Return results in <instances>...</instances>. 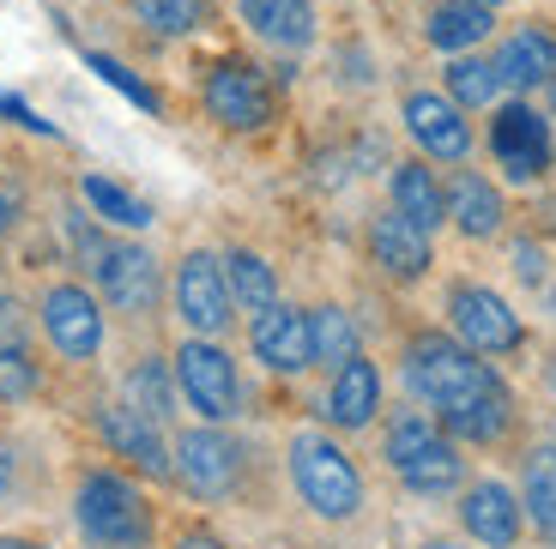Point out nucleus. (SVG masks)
<instances>
[{
    "instance_id": "24",
    "label": "nucleus",
    "mask_w": 556,
    "mask_h": 549,
    "mask_svg": "<svg viewBox=\"0 0 556 549\" xmlns=\"http://www.w3.org/2000/svg\"><path fill=\"white\" fill-rule=\"evenodd\" d=\"M490 25H496L490 0H442L430 13V25H424V37H430L442 55H466L472 42L490 37Z\"/></svg>"
},
{
    "instance_id": "12",
    "label": "nucleus",
    "mask_w": 556,
    "mask_h": 549,
    "mask_svg": "<svg viewBox=\"0 0 556 549\" xmlns=\"http://www.w3.org/2000/svg\"><path fill=\"white\" fill-rule=\"evenodd\" d=\"M490 157L508 181H539L551 169V122L532 103H502L490 115Z\"/></svg>"
},
{
    "instance_id": "40",
    "label": "nucleus",
    "mask_w": 556,
    "mask_h": 549,
    "mask_svg": "<svg viewBox=\"0 0 556 549\" xmlns=\"http://www.w3.org/2000/svg\"><path fill=\"white\" fill-rule=\"evenodd\" d=\"M544 91H551V110H556V73H551V85H544Z\"/></svg>"
},
{
    "instance_id": "29",
    "label": "nucleus",
    "mask_w": 556,
    "mask_h": 549,
    "mask_svg": "<svg viewBox=\"0 0 556 549\" xmlns=\"http://www.w3.org/2000/svg\"><path fill=\"white\" fill-rule=\"evenodd\" d=\"M447 97L459 110H490L502 97V73L496 61H478V55H454L447 61Z\"/></svg>"
},
{
    "instance_id": "27",
    "label": "nucleus",
    "mask_w": 556,
    "mask_h": 549,
    "mask_svg": "<svg viewBox=\"0 0 556 549\" xmlns=\"http://www.w3.org/2000/svg\"><path fill=\"white\" fill-rule=\"evenodd\" d=\"M308 344H315V369H327V374H333L339 362H351V357H357V320H351L339 303L308 308Z\"/></svg>"
},
{
    "instance_id": "38",
    "label": "nucleus",
    "mask_w": 556,
    "mask_h": 549,
    "mask_svg": "<svg viewBox=\"0 0 556 549\" xmlns=\"http://www.w3.org/2000/svg\"><path fill=\"white\" fill-rule=\"evenodd\" d=\"M0 549H49V544H37V537H13V532H0Z\"/></svg>"
},
{
    "instance_id": "36",
    "label": "nucleus",
    "mask_w": 556,
    "mask_h": 549,
    "mask_svg": "<svg viewBox=\"0 0 556 549\" xmlns=\"http://www.w3.org/2000/svg\"><path fill=\"white\" fill-rule=\"evenodd\" d=\"M169 549H230V544H224V537H212L206 525H188V532H176V544H169Z\"/></svg>"
},
{
    "instance_id": "31",
    "label": "nucleus",
    "mask_w": 556,
    "mask_h": 549,
    "mask_svg": "<svg viewBox=\"0 0 556 549\" xmlns=\"http://www.w3.org/2000/svg\"><path fill=\"white\" fill-rule=\"evenodd\" d=\"M42 386V369L37 357H30V344H7L0 350V405H18V398H30Z\"/></svg>"
},
{
    "instance_id": "6",
    "label": "nucleus",
    "mask_w": 556,
    "mask_h": 549,
    "mask_svg": "<svg viewBox=\"0 0 556 549\" xmlns=\"http://www.w3.org/2000/svg\"><path fill=\"white\" fill-rule=\"evenodd\" d=\"M169 303H176V320L194 339H224L237 327V296H230V278H224V254H212V247L181 254L176 278H169Z\"/></svg>"
},
{
    "instance_id": "2",
    "label": "nucleus",
    "mask_w": 556,
    "mask_h": 549,
    "mask_svg": "<svg viewBox=\"0 0 556 549\" xmlns=\"http://www.w3.org/2000/svg\"><path fill=\"white\" fill-rule=\"evenodd\" d=\"M285 465H291V483L303 495V508L327 525H351L363 513V471L351 465V454L333 435L320 429H296L291 447H285Z\"/></svg>"
},
{
    "instance_id": "34",
    "label": "nucleus",
    "mask_w": 556,
    "mask_h": 549,
    "mask_svg": "<svg viewBox=\"0 0 556 549\" xmlns=\"http://www.w3.org/2000/svg\"><path fill=\"white\" fill-rule=\"evenodd\" d=\"M7 344H25V308L0 290V350H7Z\"/></svg>"
},
{
    "instance_id": "26",
    "label": "nucleus",
    "mask_w": 556,
    "mask_h": 549,
    "mask_svg": "<svg viewBox=\"0 0 556 549\" xmlns=\"http://www.w3.org/2000/svg\"><path fill=\"white\" fill-rule=\"evenodd\" d=\"M520 508L556 544V447H532L527 471H520Z\"/></svg>"
},
{
    "instance_id": "14",
    "label": "nucleus",
    "mask_w": 556,
    "mask_h": 549,
    "mask_svg": "<svg viewBox=\"0 0 556 549\" xmlns=\"http://www.w3.org/2000/svg\"><path fill=\"white\" fill-rule=\"evenodd\" d=\"M400 115H405V133L417 139L424 157H435V164H466L472 157V127H466V110H459L454 97L412 91Z\"/></svg>"
},
{
    "instance_id": "25",
    "label": "nucleus",
    "mask_w": 556,
    "mask_h": 549,
    "mask_svg": "<svg viewBox=\"0 0 556 549\" xmlns=\"http://www.w3.org/2000/svg\"><path fill=\"white\" fill-rule=\"evenodd\" d=\"M122 398L134 411H146L152 423H169V417H176V398H181L176 369H164V357H139L122 381Z\"/></svg>"
},
{
    "instance_id": "16",
    "label": "nucleus",
    "mask_w": 556,
    "mask_h": 549,
    "mask_svg": "<svg viewBox=\"0 0 556 549\" xmlns=\"http://www.w3.org/2000/svg\"><path fill=\"white\" fill-rule=\"evenodd\" d=\"M459 525L484 549H515L520 532H527V508H520V495L508 483L484 477V483H466V495H459Z\"/></svg>"
},
{
    "instance_id": "1",
    "label": "nucleus",
    "mask_w": 556,
    "mask_h": 549,
    "mask_svg": "<svg viewBox=\"0 0 556 549\" xmlns=\"http://www.w3.org/2000/svg\"><path fill=\"white\" fill-rule=\"evenodd\" d=\"M73 520H79V537L98 549H146L157 537V513L146 501L127 471L91 465L73 489Z\"/></svg>"
},
{
    "instance_id": "21",
    "label": "nucleus",
    "mask_w": 556,
    "mask_h": 549,
    "mask_svg": "<svg viewBox=\"0 0 556 549\" xmlns=\"http://www.w3.org/2000/svg\"><path fill=\"white\" fill-rule=\"evenodd\" d=\"M490 61H496L502 85H515V91H539V85H551V73H556V37H551V30H539V25H520V30L502 37V49Z\"/></svg>"
},
{
    "instance_id": "3",
    "label": "nucleus",
    "mask_w": 556,
    "mask_h": 549,
    "mask_svg": "<svg viewBox=\"0 0 556 549\" xmlns=\"http://www.w3.org/2000/svg\"><path fill=\"white\" fill-rule=\"evenodd\" d=\"M381 459L393 465V477L412 495H454L466 483V459H459V441L447 435L435 417L424 411H400L388 423V441H381Z\"/></svg>"
},
{
    "instance_id": "37",
    "label": "nucleus",
    "mask_w": 556,
    "mask_h": 549,
    "mask_svg": "<svg viewBox=\"0 0 556 549\" xmlns=\"http://www.w3.org/2000/svg\"><path fill=\"white\" fill-rule=\"evenodd\" d=\"M13 218H18V200H13V193H0V242L13 235Z\"/></svg>"
},
{
    "instance_id": "33",
    "label": "nucleus",
    "mask_w": 556,
    "mask_h": 549,
    "mask_svg": "<svg viewBox=\"0 0 556 549\" xmlns=\"http://www.w3.org/2000/svg\"><path fill=\"white\" fill-rule=\"evenodd\" d=\"M18 471H25V459H18V441L0 435V501H13V495H18Z\"/></svg>"
},
{
    "instance_id": "7",
    "label": "nucleus",
    "mask_w": 556,
    "mask_h": 549,
    "mask_svg": "<svg viewBox=\"0 0 556 549\" xmlns=\"http://www.w3.org/2000/svg\"><path fill=\"white\" fill-rule=\"evenodd\" d=\"M176 386H181V398L194 405L206 423H230V417L242 411V374H237V362H230V350H224L218 339H188L176 344Z\"/></svg>"
},
{
    "instance_id": "18",
    "label": "nucleus",
    "mask_w": 556,
    "mask_h": 549,
    "mask_svg": "<svg viewBox=\"0 0 556 549\" xmlns=\"http://www.w3.org/2000/svg\"><path fill=\"white\" fill-rule=\"evenodd\" d=\"M447 224H454L466 242H496L502 224H508V206H502V188L496 181H484L478 169H454V181H447Z\"/></svg>"
},
{
    "instance_id": "30",
    "label": "nucleus",
    "mask_w": 556,
    "mask_h": 549,
    "mask_svg": "<svg viewBox=\"0 0 556 549\" xmlns=\"http://www.w3.org/2000/svg\"><path fill=\"white\" fill-rule=\"evenodd\" d=\"M79 193L103 224H122V230H146V224H152V206H146V200H134L127 188H115V181H103V176H85Z\"/></svg>"
},
{
    "instance_id": "39",
    "label": "nucleus",
    "mask_w": 556,
    "mask_h": 549,
    "mask_svg": "<svg viewBox=\"0 0 556 549\" xmlns=\"http://www.w3.org/2000/svg\"><path fill=\"white\" fill-rule=\"evenodd\" d=\"M424 549H466V544H447V537H435V544H424Z\"/></svg>"
},
{
    "instance_id": "13",
    "label": "nucleus",
    "mask_w": 556,
    "mask_h": 549,
    "mask_svg": "<svg viewBox=\"0 0 556 549\" xmlns=\"http://www.w3.org/2000/svg\"><path fill=\"white\" fill-rule=\"evenodd\" d=\"M91 429H98V441L110 447L122 465L146 471V477H169V441H164V423H152L146 411H134V405H98L91 411Z\"/></svg>"
},
{
    "instance_id": "9",
    "label": "nucleus",
    "mask_w": 556,
    "mask_h": 549,
    "mask_svg": "<svg viewBox=\"0 0 556 549\" xmlns=\"http://www.w3.org/2000/svg\"><path fill=\"white\" fill-rule=\"evenodd\" d=\"M200 97H206V115L224 127V133H261V127L273 122V110H278L266 73L249 67V61H218V67H206Z\"/></svg>"
},
{
    "instance_id": "17",
    "label": "nucleus",
    "mask_w": 556,
    "mask_h": 549,
    "mask_svg": "<svg viewBox=\"0 0 556 549\" xmlns=\"http://www.w3.org/2000/svg\"><path fill=\"white\" fill-rule=\"evenodd\" d=\"M369 260L393 284H417L430 272V230H417L405 212H376L369 218Z\"/></svg>"
},
{
    "instance_id": "10",
    "label": "nucleus",
    "mask_w": 556,
    "mask_h": 549,
    "mask_svg": "<svg viewBox=\"0 0 556 549\" xmlns=\"http://www.w3.org/2000/svg\"><path fill=\"white\" fill-rule=\"evenodd\" d=\"M91 278H98L103 303L127 320H146L157 308V296H164V266H157V254L146 242H110L103 260L91 266Z\"/></svg>"
},
{
    "instance_id": "4",
    "label": "nucleus",
    "mask_w": 556,
    "mask_h": 549,
    "mask_svg": "<svg viewBox=\"0 0 556 549\" xmlns=\"http://www.w3.org/2000/svg\"><path fill=\"white\" fill-rule=\"evenodd\" d=\"M400 369H405V386H412L424 405H435V411H447V405H459V398L484 393L490 381H502L472 344L447 339V332H417V339H405Z\"/></svg>"
},
{
    "instance_id": "11",
    "label": "nucleus",
    "mask_w": 556,
    "mask_h": 549,
    "mask_svg": "<svg viewBox=\"0 0 556 549\" xmlns=\"http://www.w3.org/2000/svg\"><path fill=\"white\" fill-rule=\"evenodd\" d=\"M447 327H454L459 344H472L478 357H508V350H520V339H527L520 315L484 284H454L447 290Z\"/></svg>"
},
{
    "instance_id": "8",
    "label": "nucleus",
    "mask_w": 556,
    "mask_h": 549,
    "mask_svg": "<svg viewBox=\"0 0 556 549\" xmlns=\"http://www.w3.org/2000/svg\"><path fill=\"white\" fill-rule=\"evenodd\" d=\"M37 327L49 339V350L67 362H91L103 357V339H110V320H103V303L85 284H49L37 296Z\"/></svg>"
},
{
    "instance_id": "5",
    "label": "nucleus",
    "mask_w": 556,
    "mask_h": 549,
    "mask_svg": "<svg viewBox=\"0 0 556 549\" xmlns=\"http://www.w3.org/2000/svg\"><path fill=\"white\" fill-rule=\"evenodd\" d=\"M169 477L194 495V501H230L249 483V447L237 435H224V423L181 429L169 441Z\"/></svg>"
},
{
    "instance_id": "23",
    "label": "nucleus",
    "mask_w": 556,
    "mask_h": 549,
    "mask_svg": "<svg viewBox=\"0 0 556 549\" xmlns=\"http://www.w3.org/2000/svg\"><path fill=\"white\" fill-rule=\"evenodd\" d=\"M388 193H393V212H405L417 230L435 235V230L447 224V193H442V181H435V169L424 164V157H412V164H393Z\"/></svg>"
},
{
    "instance_id": "19",
    "label": "nucleus",
    "mask_w": 556,
    "mask_h": 549,
    "mask_svg": "<svg viewBox=\"0 0 556 549\" xmlns=\"http://www.w3.org/2000/svg\"><path fill=\"white\" fill-rule=\"evenodd\" d=\"M435 423L447 429L454 441H466V447H496L508 429H515V393L502 381H490L484 393L459 398V405H447V411H435Z\"/></svg>"
},
{
    "instance_id": "22",
    "label": "nucleus",
    "mask_w": 556,
    "mask_h": 549,
    "mask_svg": "<svg viewBox=\"0 0 556 549\" xmlns=\"http://www.w3.org/2000/svg\"><path fill=\"white\" fill-rule=\"evenodd\" d=\"M242 25L254 30L261 42H273V49H308L315 42V7L308 0H237Z\"/></svg>"
},
{
    "instance_id": "32",
    "label": "nucleus",
    "mask_w": 556,
    "mask_h": 549,
    "mask_svg": "<svg viewBox=\"0 0 556 549\" xmlns=\"http://www.w3.org/2000/svg\"><path fill=\"white\" fill-rule=\"evenodd\" d=\"M134 7L157 37H188V30H200V18H206L200 0H134Z\"/></svg>"
},
{
    "instance_id": "20",
    "label": "nucleus",
    "mask_w": 556,
    "mask_h": 549,
    "mask_svg": "<svg viewBox=\"0 0 556 549\" xmlns=\"http://www.w3.org/2000/svg\"><path fill=\"white\" fill-rule=\"evenodd\" d=\"M381 411V369L369 357H351L333 369V386H327V423L333 429H369Z\"/></svg>"
},
{
    "instance_id": "28",
    "label": "nucleus",
    "mask_w": 556,
    "mask_h": 549,
    "mask_svg": "<svg viewBox=\"0 0 556 549\" xmlns=\"http://www.w3.org/2000/svg\"><path fill=\"white\" fill-rule=\"evenodd\" d=\"M224 278H230V296H237L242 315H261L266 303H278V272L254 247H230L224 254Z\"/></svg>"
},
{
    "instance_id": "35",
    "label": "nucleus",
    "mask_w": 556,
    "mask_h": 549,
    "mask_svg": "<svg viewBox=\"0 0 556 549\" xmlns=\"http://www.w3.org/2000/svg\"><path fill=\"white\" fill-rule=\"evenodd\" d=\"M91 67H98V73H103V79H110V85H122V91L134 97V103H152V91H146V85H139V79H134V73H127V67H115V61H103V55H91Z\"/></svg>"
},
{
    "instance_id": "15",
    "label": "nucleus",
    "mask_w": 556,
    "mask_h": 549,
    "mask_svg": "<svg viewBox=\"0 0 556 549\" xmlns=\"http://www.w3.org/2000/svg\"><path fill=\"white\" fill-rule=\"evenodd\" d=\"M249 344L254 357L273 374H303L315 369V344H308V308L296 303H266L261 315L249 320Z\"/></svg>"
}]
</instances>
